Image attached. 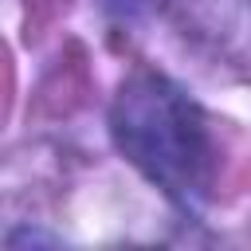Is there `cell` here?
Returning a JSON list of instances; mask_svg holds the SVG:
<instances>
[{
	"mask_svg": "<svg viewBox=\"0 0 251 251\" xmlns=\"http://www.w3.org/2000/svg\"><path fill=\"white\" fill-rule=\"evenodd\" d=\"M114 145L169 200L196 208L208 196L216 145L200 106L165 75L137 71L122 82L110 106Z\"/></svg>",
	"mask_w": 251,
	"mask_h": 251,
	"instance_id": "6da1fadb",
	"label": "cell"
}]
</instances>
